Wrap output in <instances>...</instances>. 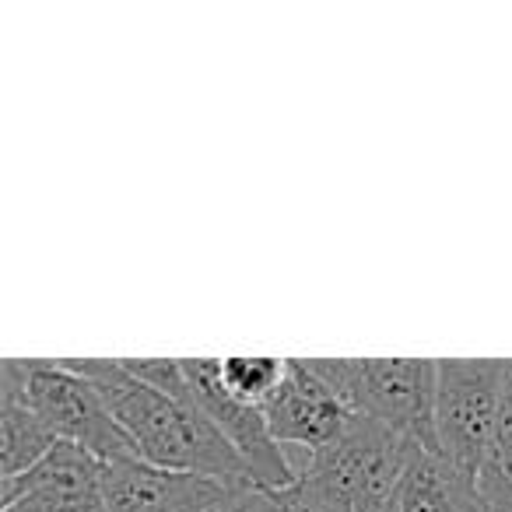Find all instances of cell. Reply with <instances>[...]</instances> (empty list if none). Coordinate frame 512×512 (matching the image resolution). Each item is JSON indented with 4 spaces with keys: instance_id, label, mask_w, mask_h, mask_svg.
Listing matches in <instances>:
<instances>
[{
    "instance_id": "obj_4",
    "label": "cell",
    "mask_w": 512,
    "mask_h": 512,
    "mask_svg": "<svg viewBox=\"0 0 512 512\" xmlns=\"http://www.w3.org/2000/svg\"><path fill=\"white\" fill-rule=\"evenodd\" d=\"M0 400H22L43 418V425L57 435V442L88 449L102 463L137 456L134 442L116 425L95 383L74 372L67 358H60V362L8 358L0 365Z\"/></svg>"
},
{
    "instance_id": "obj_6",
    "label": "cell",
    "mask_w": 512,
    "mask_h": 512,
    "mask_svg": "<svg viewBox=\"0 0 512 512\" xmlns=\"http://www.w3.org/2000/svg\"><path fill=\"white\" fill-rule=\"evenodd\" d=\"M183 372L197 407L225 435L228 446L242 456L256 488L264 491L292 488L295 470L292 460H288V449H281L278 439L271 435L264 407L246 404V400H239L221 383V358H183Z\"/></svg>"
},
{
    "instance_id": "obj_1",
    "label": "cell",
    "mask_w": 512,
    "mask_h": 512,
    "mask_svg": "<svg viewBox=\"0 0 512 512\" xmlns=\"http://www.w3.org/2000/svg\"><path fill=\"white\" fill-rule=\"evenodd\" d=\"M67 365L92 379L109 414L127 432L144 463L218 477V481L253 484L242 456L200 411L193 393L172 397V393L155 390V386L141 383L123 365V358H67Z\"/></svg>"
},
{
    "instance_id": "obj_13",
    "label": "cell",
    "mask_w": 512,
    "mask_h": 512,
    "mask_svg": "<svg viewBox=\"0 0 512 512\" xmlns=\"http://www.w3.org/2000/svg\"><path fill=\"white\" fill-rule=\"evenodd\" d=\"M484 491L491 495V502L498 505V512L512 509V358L505 362V386H502V414H498V435L491 460L481 474Z\"/></svg>"
},
{
    "instance_id": "obj_8",
    "label": "cell",
    "mask_w": 512,
    "mask_h": 512,
    "mask_svg": "<svg viewBox=\"0 0 512 512\" xmlns=\"http://www.w3.org/2000/svg\"><path fill=\"white\" fill-rule=\"evenodd\" d=\"M271 435L288 453H316L341 439L355 414L341 404L334 390L313 372L309 358H288L281 386L264 404Z\"/></svg>"
},
{
    "instance_id": "obj_2",
    "label": "cell",
    "mask_w": 512,
    "mask_h": 512,
    "mask_svg": "<svg viewBox=\"0 0 512 512\" xmlns=\"http://www.w3.org/2000/svg\"><path fill=\"white\" fill-rule=\"evenodd\" d=\"M418 449L407 435L355 414L341 439L327 449L288 453V460L295 481L313 484L344 512H386Z\"/></svg>"
},
{
    "instance_id": "obj_14",
    "label": "cell",
    "mask_w": 512,
    "mask_h": 512,
    "mask_svg": "<svg viewBox=\"0 0 512 512\" xmlns=\"http://www.w3.org/2000/svg\"><path fill=\"white\" fill-rule=\"evenodd\" d=\"M278 502L281 512H344L341 505H334L323 491H316L306 481H295L292 488L278 491Z\"/></svg>"
},
{
    "instance_id": "obj_5",
    "label": "cell",
    "mask_w": 512,
    "mask_h": 512,
    "mask_svg": "<svg viewBox=\"0 0 512 512\" xmlns=\"http://www.w3.org/2000/svg\"><path fill=\"white\" fill-rule=\"evenodd\" d=\"M502 358H439L435 386V453L481 477L491 460L502 414Z\"/></svg>"
},
{
    "instance_id": "obj_12",
    "label": "cell",
    "mask_w": 512,
    "mask_h": 512,
    "mask_svg": "<svg viewBox=\"0 0 512 512\" xmlns=\"http://www.w3.org/2000/svg\"><path fill=\"white\" fill-rule=\"evenodd\" d=\"M285 369L288 358H221V383L246 404L264 407L285 379Z\"/></svg>"
},
{
    "instance_id": "obj_16",
    "label": "cell",
    "mask_w": 512,
    "mask_h": 512,
    "mask_svg": "<svg viewBox=\"0 0 512 512\" xmlns=\"http://www.w3.org/2000/svg\"><path fill=\"white\" fill-rule=\"evenodd\" d=\"M0 512H50L46 509L43 502H39V498H15V502H8V505H0Z\"/></svg>"
},
{
    "instance_id": "obj_7",
    "label": "cell",
    "mask_w": 512,
    "mask_h": 512,
    "mask_svg": "<svg viewBox=\"0 0 512 512\" xmlns=\"http://www.w3.org/2000/svg\"><path fill=\"white\" fill-rule=\"evenodd\" d=\"M242 488H256V484L165 470L144 463L141 456H123V460L106 463L109 512H211Z\"/></svg>"
},
{
    "instance_id": "obj_11",
    "label": "cell",
    "mask_w": 512,
    "mask_h": 512,
    "mask_svg": "<svg viewBox=\"0 0 512 512\" xmlns=\"http://www.w3.org/2000/svg\"><path fill=\"white\" fill-rule=\"evenodd\" d=\"M57 446V435L22 400H0V481L29 474Z\"/></svg>"
},
{
    "instance_id": "obj_10",
    "label": "cell",
    "mask_w": 512,
    "mask_h": 512,
    "mask_svg": "<svg viewBox=\"0 0 512 512\" xmlns=\"http://www.w3.org/2000/svg\"><path fill=\"white\" fill-rule=\"evenodd\" d=\"M386 512H498L481 477L453 467L439 453L418 449Z\"/></svg>"
},
{
    "instance_id": "obj_17",
    "label": "cell",
    "mask_w": 512,
    "mask_h": 512,
    "mask_svg": "<svg viewBox=\"0 0 512 512\" xmlns=\"http://www.w3.org/2000/svg\"><path fill=\"white\" fill-rule=\"evenodd\" d=\"M509 512H512V509H509Z\"/></svg>"
},
{
    "instance_id": "obj_15",
    "label": "cell",
    "mask_w": 512,
    "mask_h": 512,
    "mask_svg": "<svg viewBox=\"0 0 512 512\" xmlns=\"http://www.w3.org/2000/svg\"><path fill=\"white\" fill-rule=\"evenodd\" d=\"M211 512H281L278 491H264V488H242L228 498L225 505Z\"/></svg>"
},
{
    "instance_id": "obj_3",
    "label": "cell",
    "mask_w": 512,
    "mask_h": 512,
    "mask_svg": "<svg viewBox=\"0 0 512 512\" xmlns=\"http://www.w3.org/2000/svg\"><path fill=\"white\" fill-rule=\"evenodd\" d=\"M309 365L351 414L435 453V358H309Z\"/></svg>"
},
{
    "instance_id": "obj_9",
    "label": "cell",
    "mask_w": 512,
    "mask_h": 512,
    "mask_svg": "<svg viewBox=\"0 0 512 512\" xmlns=\"http://www.w3.org/2000/svg\"><path fill=\"white\" fill-rule=\"evenodd\" d=\"M39 498L50 512H109L106 463L88 449L57 442L53 453L29 474L0 481V505L15 498Z\"/></svg>"
}]
</instances>
